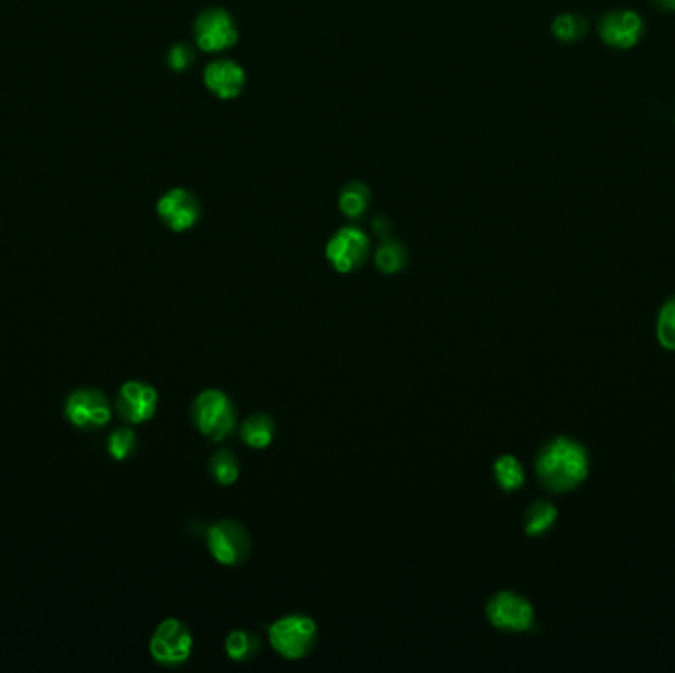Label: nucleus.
<instances>
[{"label": "nucleus", "mask_w": 675, "mask_h": 673, "mask_svg": "<svg viewBox=\"0 0 675 673\" xmlns=\"http://www.w3.org/2000/svg\"><path fill=\"white\" fill-rule=\"evenodd\" d=\"M591 472L589 449L565 435L549 439L535 456V476L539 484L553 492L565 494L577 490Z\"/></svg>", "instance_id": "f257e3e1"}, {"label": "nucleus", "mask_w": 675, "mask_h": 673, "mask_svg": "<svg viewBox=\"0 0 675 673\" xmlns=\"http://www.w3.org/2000/svg\"><path fill=\"white\" fill-rule=\"evenodd\" d=\"M192 419L198 431L214 443H222L237 425L233 401L220 389H204L194 399Z\"/></svg>", "instance_id": "f03ea898"}, {"label": "nucleus", "mask_w": 675, "mask_h": 673, "mask_svg": "<svg viewBox=\"0 0 675 673\" xmlns=\"http://www.w3.org/2000/svg\"><path fill=\"white\" fill-rule=\"evenodd\" d=\"M318 628L308 616H285L269 626V642L287 660H302L316 644Z\"/></svg>", "instance_id": "7ed1b4c3"}, {"label": "nucleus", "mask_w": 675, "mask_h": 673, "mask_svg": "<svg viewBox=\"0 0 675 673\" xmlns=\"http://www.w3.org/2000/svg\"><path fill=\"white\" fill-rule=\"evenodd\" d=\"M192 646H194V638H192L190 628L176 618H168L160 622L150 638L152 658L166 668H176L188 662L192 654Z\"/></svg>", "instance_id": "20e7f679"}, {"label": "nucleus", "mask_w": 675, "mask_h": 673, "mask_svg": "<svg viewBox=\"0 0 675 673\" xmlns=\"http://www.w3.org/2000/svg\"><path fill=\"white\" fill-rule=\"evenodd\" d=\"M206 541L212 557L227 567L243 565L251 553V537L245 525L222 520L206 531Z\"/></svg>", "instance_id": "39448f33"}, {"label": "nucleus", "mask_w": 675, "mask_h": 673, "mask_svg": "<svg viewBox=\"0 0 675 673\" xmlns=\"http://www.w3.org/2000/svg\"><path fill=\"white\" fill-rule=\"evenodd\" d=\"M196 46L210 54L229 50L239 40V30L233 16L224 8H206L194 22Z\"/></svg>", "instance_id": "423d86ee"}, {"label": "nucleus", "mask_w": 675, "mask_h": 673, "mask_svg": "<svg viewBox=\"0 0 675 673\" xmlns=\"http://www.w3.org/2000/svg\"><path fill=\"white\" fill-rule=\"evenodd\" d=\"M370 237L360 227H342L338 229L328 245L326 257L338 273L358 271L370 257Z\"/></svg>", "instance_id": "0eeeda50"}, {"label": "nucleus", "mask_w": 675, "mask_h": 673, "mask_svg": "<svg viewBox=\"0 0 675 673\" xmlns=\"http://www.w3.org/2000/svg\"><path fill=\"white\" fill-rule=\"evenodd\" d=\"M490 624L504 632H527L535 622V610L529 600L514 591H500L486 604Z\"/></svg>", "instance_id": "6e6552de"}, {"label": "nucleus", "mask_w": 675, "mask_h": 673, "mask_svg": "<svg viewBox=\"0 0 675 673\" xmlns=\"http://www.w3.org/2000/svg\"><path fill=\"white\" fill-rule=\"evenodd\" d=\"M66 417L81 431H99L111 421L109 399L95 387L77 389L66 401Z\"/></svg>", "instance_id": "1a4fd4ad"}, {"label": "nucleus", "mask_w": 675, "mask_h": 673, "mask_svg": "<svg viewBox=\"0 0 675 673\" xmlns=\"http://www.w3.org/2000/svg\"><path fill=\"white\" fill-rule=\"evenodd\" d=\"M600 38L608 48L632 50L644 38L646 26L642 16L630 8H616L602 16Z\"/></svg>", "instance_id": "9d476101"}, {"label": "nucleus", "mask_w": 675, "mask_h": 673, "mask_svg": "<svg viewBox=\"0 0 675 673\" xmlns=\"http://www.w3.org/2000/svg\"><path fill=\"white\" fill-rule=\"evenodd\" d=\"M156 214L168 229L182 233L200 222V200L184 188L168 190L156 204Z\"/></svg>", "instance_id": "9b49d317"}, {"label": "nucleus", "mask_w": 675, "mask_h": 673, "mask_svg": "<svg viewBox=\"0 0 675 673\" xmlns=\"http://www.w3.org/2000/svg\"><path fill=\"white\" fill-rule=\"evenodd\" d=\"M158 393L156 389L145 381H127L117 395V411L119 415L133 423H145L156 413Z\"/></svg>", "instance_id": "f8f14e48"}, {"label": "nucleus", "mask_w": 675, "mask_h": 673, "mask_svg": "<svg viewBox=\"0 0 675 673\" xmlns=\"http://www.w3.org/2000/svg\"><path fill=\"white\" fill-rule=\"evenodd\" d=\"M245 70L233 60H216L204 70V83L220 99H235L245 87Z\"/></svg>", "instance_id": "ddd939ff"}, {"label": "nucleus", "mask_w": 675, "mask_h": 673, "mask_svg": "<svg viewBox=\"0 0 675 673\" xmlns=\"http://www.w3.org/2000/svg\"><path fill=\"white\" fill-rule=\"evenodd\" d=\"M275 419L267 413H253L241 425V441L251 449H265L275 439Z\"/></svg>", "instance_id": "4468645a"}, {"label": "nucleus", "mask_w": 675, "mask_h": 673, "mask_svg": "<svg viewBox=\"0 0 675 673\" xmlns=\"http://www.w3.org/2000/svg\"><path fill=\"white\" fill-rule=\"evenodd\" d=\"M557 518H559V510L551 500H545V498L535 500L525 510V535H529V537L545 535L549 529H553V525L557 524Z\"/></svg>", "instance_id": "2eb2a0df"}, {"label": "nucleus", "mask_w": 675, "mask_h": 673, "mask_svg": "<svg viewBox=\"0 0 675 673\" xmlns=\"http://www.w3.org/2000/svg\"><path fill=\"white\" fill-rule=\"evenodd\" d=\"M372 202V192L366 184L362 182H350L342 188L340 196H338V206L340 212L350 218V220H360Z\"/></svg>", "instance_id": "dca6fc26"}, {"label": "nucleus", "mask_w": 675, "mask_h": 673, "mask_svg": "<svg viewBox=\"0 0 675 673\" xmlns=\"http://www.w3.org/2000/svg\"><path fill=\"white\" fill-rule=\"evenodd\" d=\"M494 478L504 492H518L525 484L524 464L512 454H502L494 462Z\"/></svg>", "instance_id": "f3484780"}, {"label": "nucleus", "mask_w": 675, "mask_h": 673, "mask_svg": "<svg viewBox=\"0 0 675 673\" xmlns=\"http://www.w3.org/2000/svg\"><path fill=\"white\" fill-rule=\"evenodd\" d=\"M225 652L233 662H249L261 652V638L249 630H233L225 638Z\"/></svg>", "instance_id": "a211bd4d"}, {"label": "nucleus", "mask_w": 675, "mask_h": 673, "mask_svg": "<svg viewBox=\"0 0 675 673\" xmlns=\"http://www.w3.org/2000/svg\"><path fill=\"white\" fill-rule=\"evenodd\" d=\"M407 249L403 243L393 239H383V243L375 251V267L383 275H395L405 269L407 265Z\"/></svg>", "instance_id": "6ab92c4d"}, {"label": "nucleus", "mask_w": 675, "mask_h": 673, "mask_svg": "<svg viewBox=\"0 0 675 673\" xmlns=\"http://www.w3.org/2000/svg\"><path fill=\"white\" fill-rule=\"evenodd\" d=\"M551 32L557 40L565 44H575V42H581L589 34V22L581 14H573V12L559 14L553 20Z\"/></svg>", "instance_id": "aec40b11"}, {"label": "nucleus", "mask_w": 675, "mask_h": 673, "mask_svg": "<svg viewBox=\"0 0 675 673\" xmlns=\"http://www.w3.org/2000/svg\"><path fill=\"white\" fill-rule=\"evenodd\" d=\"M656 338L662 348L675 352V295L666 300L658 310Z\"/></svg>", "instance_id": "412c9836"}, {"label": "nucleus", "mask_w": 675, "mask_h": 673, "mask_svg": "<svg viewBox=\"0 0 675 673\" xmlns=\"http://www.w3.org/2000/svg\"><path fill=\"white\" fill-rule=\"evenodd\" d=\"M210 472L222 486H231L239 478V460L231 450H218L210 460Z\"/></svg>", "instance_id": "4be33fe9"}, {"label": "nucleus", "mask_w": 675, "mask_h": 673, "mask_svg": "<svg viewBox=\"0 0 675 673\" xmlns=\"http://www.w3.org/2000/svg\"><path fill=\"white\" fill-rule=\"evenodd\" d=\"M107 449H109V454L115 458V460H125L129 458L135 449H137V435L133 429H127V427H121V429H115L107 441Z\"/></svg>", "instance_id": "5701e85b"}, {"label": "nucleus", "mask_w": 675, "mask_h": 673, "mask_svg": "<svg viewBox=\"0 0 675 673\" xmlns=\"http://www.w3.org/2000/svg\"><path fill=\"white\" fill-rule=\"evenodd\" d=\"M196 52L188 44H174L166 54V64L172 72H186L194 66Z\"/></svg>", "instance_id": "b1692460"}, {"label": "nucleus", "mask_w": 675, "mask_h": 673, "mask_svg": "<svg viewBox=\"0 0 675 673\" xmlns=\"http://www.w3.org/2000/svg\"><path fill=\"white\" fill-rule=\"evenodd\" d=\"M374 231L381 239H389L391 224L385 218H377V220H374Z\"/></svg>", "instance_id": "393cba45"}, {"label": "nucleus", "mask_w": 675, "mask_h": 673, "mask_svg": "<svg viewBox=\"0 0 675 673\" xmlns=\"http://www.w3.org/2000/svg\"><path fill=\"white\" fill-rule=\"evenodd\" d=\"M650 2L658 12H664V14L675 12V0H650Z\"/></svg>", "instance_id": "a878e982"}]
</instances>
